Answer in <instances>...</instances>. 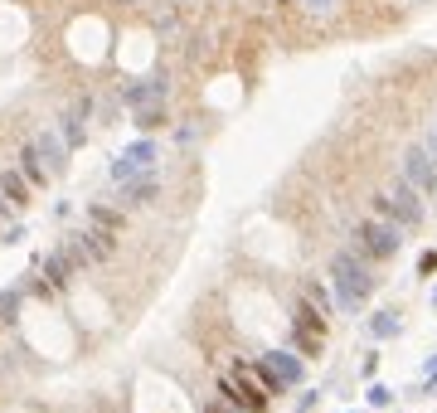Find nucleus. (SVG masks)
I'll return each instance as SVG.
<instances>
[{"mask_svg":"<svg viewBox=\"0 0 437 413\" xmlns=\"http://www.w3.org/2000/svg\"><path fill=\"white\" fill-rule=\"evenodd\" d=\"M331 282H336V306L340 312H360V306L369 301V292H374V273L355 253H340L331 263Z\"/></svg>","mask_w":437,"mask_h":413,"instance_id":"1","label":"nucleus"},{"mask_svg":"<svg viewBox=\"0 0 437 413\" xmlns=\"http://www.w3.org/2000/svg\"><path fill=\"white\" fill-rule=\"evenodd\" d=\"M399 248H403L399 224H389V219H360L355 224V253L360 258H394Z\"/></svg>","mask_w":437,"mask_h":413,"instance_id":"2","label":"nucleus"},{"mask_svg":"<svg viewBox=\"0 0 437 413\" xmlns=\"http://www.w3.org/2000/svg\"><path fill=\"white\" fill-rule=\"evenodd\" d=\"M374 204H379V214H384L389 224H399V229L423 224V199L413 195V185H408V180H399V185H394V190H384V195H374Z\"/></svg>","mask_w":437,"mask_h":413,"instance_id":"3","label":"nucleus"},{"mask_svg":"<svg viewBox=\"0 0 437 413\" xmlns=\"http://www.w3.org/2000/svg\"><path fill=\"white\" fill-rule=\"evenodd\" d=\"M403 180L413 190H437V151L432 146H413L403 156Z\"/></svg>","mask_w":437,"mask_h":413,"instance_id":"4","label":"nucleus"},{"mask_svg":"<svg viewBox=\"0 0 437 413\" xmlns=\"http://www.w3.org/2000/svg\"><path fill=\"white\" fill-rule=\"evenodd\" d=\"M155 156H160L155 141H136V146H127L122 156L112 161V180L122 185V180H132V175H146V171L155 166Z\"/></svg>","mask_w":437,"mask_h":413,"instance_id":"5","label":"nucleus"},{"mask_svg":"<svg viewBox=\"0 0 437 413\" xmlns=\"http://www.w3.org/2000/svg\"><path fill=\"white\" fill-rule=\"evenodd\" d=\"M258 365L267 370V379L277 384V394L282 389H292V384H301V360L297 355H282V350H272V355H262Z\"/></svg>","mask_w":437,"mask_h":413,"instance_id":"6","label":"nucleus"},{"mask_svg":"<svg viewBox=\"0 0 437 413\" xmlns=\"http://www.w3.org/2000/svg\"><path fill=\"white\" fill-rule=\"evenodd\" d=\"M88 112H92V97L73 102V108L64 112V127H59V141H64L68 151H78V146L88 141Z\"/></svg>","mask_w":437,"mask_h":413,"instance_id":"7","label":"nucleus"},{"mask_svg":"<svg viewBox=\"0 0 437 413\" xmlns=\"http://www.w3.org/2000/svg\"><path fill=\"white\" fill-rule=\"evenodd\" d=\"M122 102L136 112V108H151V102H166V78H141V83H127L122 88Z\"/></svg>","mask_w":437,"mask_h":413,"instance_id":"8","label":"nucleus"},{"mask_svg":"<svg viewBox=\"0 0 437 413\" xmlns=\"http://www.w3.org/2000/svg\"><path fill=\"white\" fill-rule=\"evenodd\" d=\"M29 146L39 151V161H44V171H49V175H64V166H68V161H64V156H68V146L53 136V132H39Z\"/></svg>","mask_w":437,"mask_h":413,"instance_id":"9","label":"nucleus"},{"mask_svg":"<svg viewBox=\"0 0 437 413\" xmlns=\"http://www.w3.org/2000/svg\"><path fill=\"white\" fill-rule=\"evenodd\" d=\"M160 195V180L146 171V175H132V180H122V204L127 210H136V204H151Z\"/></svg>","mask_w":437,"mask_h":413,"instance_id":"10","label":"nucleus"},{"mask_svg":"<svg viewBox=\"0 0 437 413\" xmlns=\"http://www.w3.org/2000/svg\"><path fill=\"white\" fill-rule=\"evenodd\" d=\"M29 195H34V190H29V180H25L20 171H0V199H5L15 214L29 204Z\"/></svg>","mask_w":437,"mask_h":413,"instance_id":"11","label":"nucleus"},{"mask_svg":"<svg viewBox=\"0 0 437 413\" xmlns=\"http://www.w3.org/2000/svg\"><path fill=\"white\" fill-rule=\"evenodd\" d=\"M88 229H97L107 238H122L127 219H122V210H112V204H92V210H88Z\"/></svg>","mask_w":437,"mask_h":413,"instance_id":"12","label":"nucleus"},{"mask_svg":"<svg viewBox=\"0 0 437 413\" xmlns=\"http://www.w3.org/2000/svg\"><path fill=\"white\" fill-rule=\"evenodd\" d=\"M68 277H73L68 253H64V248H59V253H49V258H44V287H49V292H64Z\"/></svg>","mask_w":437,"mask_h":413,"instance_id":"13","label":"nucleus"},{"mask_svg":"<svg viewBox=\"0 0 437 413\" xmlns=\"http://www.w3.org/2000/svg\"><path fill=\"white\" fill-rule=\"evenodd\" d=\"M20 175L29 180V190H44V185L53 180V175L44 171V161H39V151H34V146H25V151H20Z\"/></svg>","mask_w":437,"mask_h":413,"instance_id":"14","label":"nucleus"},{"mask_svg":"<svg viewBox=\"0 0 437 413\" xmlns=\"http://www.w3.org/2000/svg\"><path fill=\"white\" fill-rule=\"evenodd\" d=\"M136 127H141V132L166 127V108H160V102H151V108H136Z\"/></svg>","mask_w":437,"mask_h":413,"instance_id":"15","label":"nucleus"},{"mask_svg":"<svg viewBox=\"0 0 437 413\" xmlns=\"http://www.w3.org/2000/svg\"><path fill=\"white\" fill-rule=\"evenodd\" d=\"M15 312H20V292H0V326L15 321Z\"/></svg>","mask_w":437,"mask_h":413,"instance_id":"16","label":"nucleus"},{"mask_svg":"<svg viewBox=\"0 0 437 413\" xmlns=\"http://www.w3.org/2000/svg\"><path fill=\"white\" fill-rule=\"evenodd\" d=\"M374 336H399V316L394 312H379L374 316Z\"/></svg>","mask_w":437,"mask_h":413,"instance_id":"17","label":"nucleus"},{"mask_svg":"<svg viewBox=\"0 0 437 413\" xmlns=\"http://www.w3.org/2000/svg\"><path fill=\"white\" fill-rule=\"evenodd\" d=\"M297 350H306V355H321V336H306V331H297Z\"/></svg>","mask_w":437,"mask_h":413,"instance_id":"18","label":"nucleus"},{"mask_svg":"<svg viewBox=\"0 0 437 413\" xmlns=\"http://www.w3.org/2000/svg\"><path fill=\"white\" fill-rule=\"evenodd\" d=\"M389 399H394V394H389V389H384V384H374V389H369V403H374V408H384V403H389Z\"/></svg>","mask_w":437,"mask_h":413,"instance_id":"19","label":"nucleus"},{"mask_svg":"<svg viewBox=\"0 0 437 413\" xmlns=\"http://www.w3.org/2000/svg\"><path fill=\"white\" fill-rule=\"evenodd\" d=\"M418 273H423V277L437 273V253H423V258H418Z\"/></svg>","mask_w":437,"mask_h":413,"instance_id":"20","label":"nucleus"},{"mask_svg":"<svg viewBox=\"0 0 437 413\" xmlns=\"http://www.w3.org/2000/svg\"><path fill=\"white\" fill-rule=\"evenodd\" d=\"M5 219H10V204L0 199V234H5Z\"/></svg>","mask_w":437,"mask_h":413,"instance_id":"21","label":"nucleus"},{"mask_svg":"<svg viewBox=\"0 0 437 413\" xmlns=\"http://www.w3.org/2000/svg\"><path fill=\"white\" fill-rule=\"evenodd\" d=\"M306 5H316V10H331V5H336V0H306Z\"/></svg>","mask_w":437,"mask_h":413,"instance_id":"22","label":"nucleus"},{"mask_svg":"<svg viewBox=\"0 0 437 413\" xmlns=\"http://www.w3.org/2000/svg\"><path fill=\"white\" fill-rule=\"evenodd\" d=\"M204 413H229V408H224V403H209V408H204ZM234 413H238V408H234Z\"/></svg>","mask_w":437,"mask_h":413,"instance_id":"23","label":"nucleus"},{"mask_svg":"<svg viewBox=\"0 0 437 413\" xmlns=\"http://www.w3.org/2000/svg\"><path fill=\"white\" fill-rule=\"evenodd\" d=\"M427 379H432V384H437V360H432V365H427Z\"/></svg>","mask_w":437,"mask_h":413,"instance_id":"24","label":"nucleus"},{"mask_svg":"<svg viewBox=\"0 0 437 413\" xmlns=\"http://www.w3.org/2000/svg\"><path fill=\"white\" fill-rule=\"evenodd\" d=\"M427 146H432V151H437V136H432V141H427Z\"/></svg>","mask_w":437,"mask_h":413,"instance_id":"25","label":"nucleus"}]
</instances>
